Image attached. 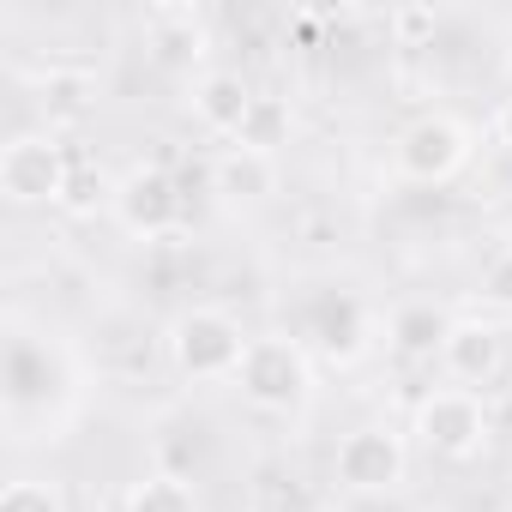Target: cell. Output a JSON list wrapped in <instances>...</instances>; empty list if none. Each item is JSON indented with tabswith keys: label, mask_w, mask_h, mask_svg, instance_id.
<instances>
[{
	"label": "cell",
	"mask_w": 512,
	"mask_h": 512,
	"mask_svg": "<svg viewBox=\"0 0 512 512\" xmlns=\"http://www.w3.org/2000/svg\"><path fill=\"white\" fill-rule=\"evenodd\" d=\"M115 223L133 235V241H163V235H175L181 229V217H187V193H181V181L163 169V163H139V169H127L121 181H115Z\"/></svg>",
	"instance_id": "6"
},
{
	"label": "cell",
	"mask_w": 512,
	"mask_h": 512,
	"mask_svg": "<svg viewBox=\"0 0 512 512\" xmlns=\"http://www.w3.org/2000/svg\"><path fill=\"white\" fill-rule=\"evenodd\" d=\"M151 43L163 61H199L205 55V13L199 7H151Z\"/></svg>",
	"instance_id": "15"
},
{
	"label": "cell",
	"mask_w": 512,
	"mask_h": 512,
	"mask_svg": "<svg viewBox=\"0 0 512 512\" xmlns=\"http://www.w3.org/2000/svg\"><path fill=\"white\" fill-rule=\"evenodd\" d=\"M308 338H314V350H320L326 362L350 368V362L368 350V314H362V302H356L350 290L314 296V302H308ZM308 338H302V344H308Z\"/></svg>",
	"instance_id": "9"
},
{
	"label": "cell",
	"mask_w": 512,
	"mask_h": 512,
	"mask_svg": "<svg viewBox=\"0 0 512 512\" xmlns=\"http://www.w3.org/2000/svg\"><path fill=\"white\" fill-rule=\"evenodd\" d=\"M440 368H446V380L464 386V392L494 386L500 368H506V332L488 326V320H452V332H446V344H440Z\"/></svg>",
	"instance_id": "8"
},
{
	"label": "cell",
	"mask_w": 512,
	"mask_h": 512,
	"mask_svg": "<svg viewBox=\"0 0 512 512\" xmlns=\"http://www.w3.org/2000/svg\"><path fill=\"white\" fill-rule=\"evenodd\" d=\"M416 434H422V446H428L434 458L470 464V458H482V446H488L494 422H488L482 392L434 386V392H422V404H416Z\"/></svg>",
	"instance_id": "4"
},
{
	"label": "cell",
	"mask_w": 512,
	"mask_h": 512,
	"mask_svg": "<svg viewBox=\"0 0 512 512\" xmlns=\"http://www.w3.org/2000/svg\"><path fill=\"white\" fill-rule=\"evenodd\" d=\"M211 193L223 205H260L278 193V157H260V151H247V145H229L217 151L211 163Z\"/></svg>",
	"instance_id": "10"
},
{
	"label": "cell",
	"mask_w": 512,
	"mask_h": 512,
	"mask_svg": "<svg viewBox=\"0 0 512 512\" xmlns=\"http://www.w3.org/2000/svg\"><path fill=\"white\" fill-rule=\"evenodd\" d=\"M506 79H512V49H506Z\"/></svg>",
	"instance_id": "22"
},
{
	"label": "cell",
	"mask_w": 512,
	"mask_h": 512,
	"mask_svg": "<svg viewBox=\"0 0 512 512\" xmlns=\"http://www.w3.org/2000/svg\"><path fill=\"white\" fill-rule=\"evenodd\" d=\"M392 31H398L404 43H422V37L440 31V13H434V7H404V13H392Z\"/></svg>",
	"instance_id": "20"
},
{
	"label": "cell",
	"mask_w": 512,
	"mask_h": 512,
	"mask_svg": "<svg viewBox=\"0 0 512 512\" xmlns=\"http://www.w3.org/2000/svg\"><path fill=\"white\" fill-rule=\"evenodd\" d=\"M73 175V151L55 133H13L0 145V193L13 205H61Z\"/></svg>",
	"instance_id": "5"
},
{
	"label": "cell",
	"mask_w": 512,
	"mask_h": 512,
	"mask_svg": "<svg viewBox=\"0 0 512 512\" xmlns=\"http://www.w3.org/2000/svg\"><path fill=\"white\" fill-rule=\"evenodd\" d=\"M464 163H470V127H464L458 115H446V109L416 115V121L392 139V169H398V181H410V187H440V181H452Z\"/></svg>",
	"instance_id": "3"
},
{
	"label": "cell",
	"mask_w": 512,
	"mask_h": 512,
	"mask_svg": "<svg viewBox=\"0 0 512 512\" xmlns=\"http://www.w3.org/2000/svg\"><path fill=\"white\" fill-rule=\"evenodd\" d=\"M229 386L266 416H296L314 398V356L290 332H260V338H247V356Z\"/></svg>",
	"instance_id": "1"
},
{
	"label": "cell",
	"mask_w": 512,
	"mask_h": 512,
	"mask_svg": "<svg viewBox=\"0 0 512 512\" xmlns=\"http://www.w3.org/2000/svg\"><path fill=\"white\" fill-rule=\"evenodd\" d=\"M0 512H67V500H61L55 482L19 476V482H7V494H0Z\"/></svg>",
	"instance_id": "18"
},
{
	"label": "cell",
	"mask_w": 512,
	"mask_h": 512,
	"mask_svg": "<svg viewBox=\"0 0 512 512\" xmlns=\"http://www.w3.org/2000/svg\"><path fill=\"white\" fill-rule=\"evenodd\" d=\"M37 103H43V115H49V133H55V127H73V121L91 115L97 79H91L85 67H49V79L37 85Z\"/></svg>",
	"instance_id": "12"
},
{
	"label": "cell",
	"mask_w": 512,
	"mask_h": 512,
	"mask_svg": "<svg viewBox=\"0 0 512 512\" xmlns=\"http://www.w3.org/2000/svg\"><path fill=\"white\" fill-rule=\"evenodd\" d=\"M290 133H296L290 97L260 91V97H253V109H247V121H241V133H235L229 145H247V151H260V157H278V151L290 145Z\"/></svg>",
	"instance_id": "13"
},
{
	"label": "cell",
	"mask_w": 512,
	"mask_h": 512,
	"mask_svg": "<svg viewBox=\"0 0 512 512\" xmlns=\"http://www.w3.org/2000/svg\"><path fill=\"white\" fill-rule=\"evenodd\" d=\"M253 91L241 73H205V79H193V121L205 127V133H217V139H235L241 133V121H247V109H253Z\"/></svg>",
	"instance_id": "11"
},
{
	"label": "cell",
	"mask_w": 512,
	"mask_h": 512,
	"mask_svg": "<svg viewBox=\"0 0 512 512\" xmlns=\"http://www.w3.org/2000/svg\"><path fill=\"white\" fill-rule=\"evenodd\" d=\"M410 470V452L392 428H350L332 452V482L350 494H398Z\"/></svg>",
	"instance_id": "7"
},
{
	"label": "cell",
	"mask_w": 512,
	"mask_h": 512,
	"mask_svg": "<svg viewBox=\"0 0 512 512\" xmlns=\"http://www.w3.org/2000/svg\"><path fill=\"white\" fill-rule=\"evenodd\" d=\"M494 139H500V145L512 151V97H506V103L494 109Z\"/></svg>",
	"instance_id": "21"
},
{
	"label": "cell",
	"mask_w": 512,
	"mask_h": 512,
	"mask_svg": "<svg viewBox=\"0 0 512 512\" xmlns=\"http://www.w3.org/2000/svg\"><path fill=\"white\" fill-rule=\"evenodd\" d=\"M476 290H482V302H494V308H506V314H512V253H494Z\"/></svg>",
	"instance_id": "19"
},
{
	"label": "cell",
	"mask_w": 512,
	"mask_h": 512,
	"mask_svg": "<svg viewBox=\"0 0 512 512\" xmlns=\"http://www.w3.org/2000/svg\"><path fill=\"white\" fill-rule=\"evenodd\" d=\"M446 332H452V320H446L434 302H404V308L386 320V338H392L398 356H440Z\"/></svg>",
	"instance_id": "14"
},
{
	"label": "cell",
	"mask_w": 512,
	"mask_h": 512,
	"mask_svg": "<svg viewBox=\"0 0 512 512\" xmlns=\"http://www.w3.org/2000/svg\"><path fill=\"white\" fill-rule=\"evenodd\" d=\"M127 512H199V494L187 488V476L157 470V476L127 488Z\"/></svg>",
	"instance_id": "16"
},
{
	"label": "cell",
	"mask_w": 512,
	"mask_h": 512,
	"mask_svg": "<svg viewBox=\"0 0 512 512\" xmlns=\"http://www.w3.org/2000/svg\"><path fill=\"white\" fill-rule=\"evenodd\" d=\"M241 356H247V332L235 326V314H223V308H187V314H175V326H169V362H175V374L181 380H235V368H241Z\"/></svg>",
	"instance_id": "2"
},
{
	"label": "cell",
	"mask_w": 512,
	"mask_h": 512,
	"mask_svg": "<svg viewBox=\"0 0 512 512\" xmlns=\"http://www.w3.org/2000/svg\"><path fill=\"white\" fill-rule=\"evenodd\" d=\"M506 253H512V229H506Z\"/></svg>",
	"instance_id": "23"
},
{
	"label": "cell",
	"mask_w": 512,
	"mask_h": 512,
	"mask_svg": "<svg viewBox=\"0 0 512 512\" xmlns=\"http://www.w3.org/2000/svg\"><path fill=\"white\" fill-rule=\"evenodd\" d=\"M97 205H115V181L91 163V157H73V175H67V193H61V211L73 217H91Z\"/></svg>",
	"instance_id": "17"
}]
</instances>
